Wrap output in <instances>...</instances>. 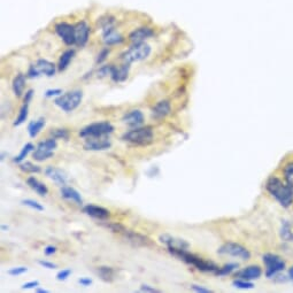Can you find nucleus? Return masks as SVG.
I'll return each mask as SVG.
<instances>
[{
  "label": "nucleus",
  "mask_w": 293,
  "mask_h": 293,
  "mask_svg": "<svg viewBox=\"0 0 293 293\" xmlns=\"http://www.w3.org/2000/svg\"><path fill=\"white\" fill-rule=\"evenodd\" d=\"M265 189L276 201L285 208H288L293 202V192L286 182H283L281 178L272 176L265 183Z\"/></svg>",
  "instance_id": "obj_1"
},
{
  "label": "nucleus",
  "mask_w": 293,
  "mask_h": 293,
  "mask_svg": "<svg viewBox=\"0 0 293 293\" xmlns=\"http://www.w3.org/2000/svg\"><path fill=\"white\" fill-rule=\"evenodd\" d=\"M170 252L171 255L178 258L179 260L184 261L185 263H188L190 265H193L195 269H198L200 271H205V272H215L219 267L215 263H213L212 261H207L203 260V259L196 257V255L190 253L186 250H174V248H170L168 250Z\"/></svg>",
  "instance_id": "obj_2"
},
{
  "label": "nucleus",
  "mask_w": 293,
  "mask_h": 293,
  "mask_svg": "<svg viewBox=\"0 0 293 293\" xmlns=\"http://www.w3.org/2000/svg\"><path fill=\"white\" fill-rule=\"evenodd\" d=\"M153 130L150 127L145 128H134V129L128 131L122 136V139L128 143L139 146H147L153 141Z\"/></svg>",
  "instance_id": "obj_3"
},
{
  "label": "nucleus",
  "mask_w": 293,
  "mask_h": 293,
  "mask_svg": "<svg viewBox=\"0 0 293 293\" xmlns=\"http://www.w3.org/2000/svg\"><path fill=\"white\" fill-rule=\"evenodd\" d=\"M83 99V92L79 90H72V91L62 93L55 98L54 103L64 112H72L81 105Z\"/></svg>",
  "instance_id": "obj_4"
},
{
  "label": "nucleus",
  "mask_w": 293,
  "mask_h": 293,
  "mask_svg": "<svg viewBox=\"0 0 293 293\" xmlns=\"http://www.w3.org/2000/svg\"><path fill=\"white\" fill-rule=\"evenodd\" d=\"M150 54H151V46L144 41V43L133 44L132 46H131L129 50L122 55V59L124 64L131 65L132 62L145 60V59L150 57Z\"/></svg>",
  "instance_id": "obj_5"
},
{
  "label": "nucleus",
  "mask_w": 293,
  "mask_h": 293,
  "mask_svg": "<svg viewBox=\"0 0 293 293\" xmlns=\"http://www.w3.org/2000/svg\"><path fill=\"white\" fill-rule=\"evenodd\" d=\"M114 131V127L109 122H96L91 123L89 126L83 128L79 131V136L82 138L86 137H100V136H107L110 134Z\"/></svg>",
  "instance_id": "obj_6"
},
{
  "label": "nucleus",
  "mask_w": 293,
  "mask_h": 293,
  "mask_svg": "<svg viewBox=\"0 0 293 293\" xmlns=\"http://www.w3.org/2000/svg\"><path fill=\"white\" fill-rule=\"evenodd\" d=\"M262 260L265 265V276L268 278L275 277L285 269V261L279 255L267 253L262 257Z\"/></svg>",
  "instance_id": "obj_7"
},
{
  "label": "nucleus",
  "mask_w": 293,
  "mask_h": 293,
  "mask_svg": "<svg viewBox=\"0 0 293 293\" xmlns=\"http://www.w3.org/2000/svg\"><path fill=\"white\" fill-rule=\"evenodd\" d=\"M58 147V143L55 138H50V139L40 141L39 144L37 145L36 150H34L33 157L36 161H45L47 159L52 158L54 155L55 148Z\"/></svg>",
  "instance_id": "obj_8"
},
{
  "label": "nucleus",
  "mask_w": 293,
  "mask_h": 293,
  "mask_svg": "<svg viewBox=\"0 0 293 293\" xmlns=\"http://www.w3.org/2000/svg\"><path fill=\"white\" fill-rule=\"evenodd\" d=\"M217 253L221 255H230V257L239 258L241 260H248L251 258L250 251L247 250L246 247H244L243 245L232 243V241H229V243L223 244L219 250H217Z\"/></svg>",
  "instance_id": "obj_9"
},
{
  "label": "nucleus",
  "mask_w": 293,
  "mask_h": 293,
  "mask_svg": "<svg viewBox=\"0 0 293 293\" xmlns=\"http://www.w3.org/2000/svg\"><path fill=\"white\" fill-rule=\"evenodd\" d=\"M55 74V65L44 59L38 60L34 65H31L28 70V77L34 78L40 75H45L47 77H52Z\"/></svg>",
  "instance_id": "obj_10"
},
{
  "label": "nucleus",
  "mask_w": 293,
  "mask_h": 293,
  "mask_svg": "<svg viewBox=\"0 0 293 293\" xmlns=\"http://www.w3.org/2000/svg\"><path fill=\"white\" fill-rule=\"evenodd\" d=\"M84 139L85 141L83 146L88 151H105L112 146L109 134L100 137H86Z\"/></svg>",
  "instance_id": "obj_11"
},
{
  "label": "nucleus",
  "mask_w": 293,
  "mask_h": 293,
  "mask_svg": "<svg viewBox=\"0 0 293 293\" xmlns=\"http://www.w3.org/2000/svg\"><path fill=\"white\" fill-rule=\"evenodd\" d=\"M55 33H58V36L64 40L65 45H71L76 44V36H75V26H71V24L61 22L58 23L55 26Z\"/></svg>",
  "instance_id": "obj_12"
},
{
  "label": "nucleus",
  "mask_w": 293,
  "mask_h": 293,
  "mask_svg": "<svg viewBox=\"0 0 293 293\" xmlns=\"http://www.w3.org/2000/svg\"><path fill=\"white\" fill-rule=\"evenodd\" d=\"M159 240H160L162 244L167 245L168 250H170V248H174V250H188L190 246V244L186 240L167 233L161 234V236L159 237Z\"/></svg>",
  "instance_id": "obj_13"
},
{
  "label": "nucleus",
  "mask_w": 293,
  "mask_h": 293,
  "mask_svg": "<svg viewBox=\"0 0 293 293\" xmlns=\"http://www.w3.org/2000/svg\"><path fill=\"white\" fill-rule=\"evenodd\" d=\"M145 117L144 114L139 109H133L128 112L126 115L122 117V122L126 123L127 126L132 127V128H138L140 127L141 124L144 123Z\"/></svg>",
  "instance_id": "obj_14"
},
{
  "label": "nucleus",
  "mask_w": 293,
  "mask_h": 293,
  "mask_svg": "<svg viewBox=\"0 0 293 293\" xmlns=\"http://www.w3.org/2000/svg\"><path fill=\"white\" fill-rule=\"evenodd\" d=\"M75 36H76V45L78 46H85V44L88 43L89 36H90V28L86 22L82 21L78 22L75 26Z\"/></svg>",
  "instance_id": "obj_15"
},
{
  "label": "nucleus",
  "mask_w": 293,
  "mask_h": 293,
  "mask_svg": "<svg viewBox=\"0 0 293 293\" xmlns=\"http://www.w3.org/2000/svg\"><path fill=\"white\" fill-rule=\"evenodd\" d=\"M120 233H123L124 238H127L130 243L136 245V246H151L152 245V241L148 239L147 237L141 236V234H139V233H136V232H133V231L128 230V229H126V228H124V229L121 231Z\"/></svg>",
  "instance_id": "obj_16"
},
{
  "label": "nucleus",
  "mask_w": 293,
  "mask_h": 293,
  "mask_svg": "<svg viewBox=\"0 0 293 293\" xmlns=\"http://www.w3.org/2000/svg\"><path fill=\"white\" fill-rule=\"evenodd\" d=\"M83 212H84L86 215L93 217V219L99 220V221H103L109 217V210L103 208V207L100 206H96V205H86L83 208Z\"/></svg>",
  "instance_id": "obj_17"
},
{
  "label": "nucleus",
  "mask_w": 293,
  "mask_h": 293,
  "mask_svg": "<svg viewBox=\"0 0 293 293\" xmlns=\"http://www.w3.org/2000/svg\"><path fill=\"white\" fill-rule=\"evenodd\" d=\"M262 270L259 265H248V267L241 269L236 274L237 278L246 279V281H253V279L260 278Z\"/></svg>",
  "instance_id": "obj_18"
},
{
  "label": "nucleus",
  "mask_w": 293,
  "mask_h": 293,
  "mask_svg": "<svg viewBox=\"0 0 293 293\" xmlns=\"http://www.w3.org/2000/svg\"><path fill=\"white\" fill-rule=\"evenodd\" d=\"M153 34L154 33L151 28H147V27L138 28V29L133 30L132 33L129 34V39L131 40V43L139 44V43H144L147 38L152 37Z\"/></svg>",
  "instance_id": "obj_19"
},
{
  "label": "nucleus",
  "mask_w": 293,
  "mask_h": 293,
  "mask_svg": "<svg viewBox=\"0 0 293 293\" xmlns=\"http://www.w3.org/2000/svg\"><path fill=\"white\" fill-rule=\"evenodd\" d=\"M170 112H171V106L168 100H161V101L155 103L153 108H152V115L158 120L163 119V117L169 115Z\"/></svg>",
  "instance_id": "obj_20"
},
{
  "label": "nucleus",
  "mask_w": 293,
  "mask_h": 293,
  "mask_svg": "<svg viewBox=\"0 0 293 293\" xmlns=\"http://www.w3.org/2000/svg\"><path fill=\"white\" fill-rule=\"evenodd\" d=\"M45 175L47 176L51 181L57 183L59 185H65V182H67V176L61 169H58L55 167H47L45 169Z\"/></svg>",
  "instance_id": "obj_21"
},
{
  "label": "nucleus",
  "mask_w": 293,
  "mask_h": 293,
  "mask_svg": "<svg viewBox=\"0 0 293 293\" xmlns=\"http://www.w3.org/2000/svg\"><path fill=\"white\" fill-rule=\"evenodd\" d=\"M129 71H130L129 64H124L121 65V67H115V65H114L110 78H112L115 83H122L124 81H127L128 76H129Z\"/></svg>",
  "instance_id": "obj_22"
},
{
  "label": "nucleus",
  "mask_w": 293,
  "mask_h": 293,
  "mask_svg": "<svg viewBox=\"0 0 293 293\" xmlns=\"http://www.w3.org/2000/svg\"><path fill=\"white\" fill-rule=\"evenodd\" d=\"M61 196L67 200H71V201L76 202L77 205H83V199L81 195H79V192L74 188H71V186H62Z\"/></svg>",
  "instance_id": "obj_23"
},
{
  "label": "nucleus",
  "mask_w": 293,
  "mask_h": 293,
  "mask_svg": "<svg viewBox=\"0 0 293 293\" xmlns=\"http://www.w3.org/2000/svg\"><path fill=\"white\" fill-rule=\"evenodd\" d=\"M27 184L29 185L30 188L33 189V191L36 192L38 195H40V196H45V195H46L47 193H48V189H47V186L45 185V184H43V183H41V182L38 181L37 178L33 177V176H31V177H29V178L27 179Z\"/></svg>",
  "instance_id": "obj_24"
},
{
  "label": "nucleus",
  "mask_w": 293,
  "mask_h": 293,
  "mask_svg": "<svg viewBox=\"0 0 293 293\" xmlns=\"http://www.w3.org/2000/svg\"><path fill=\"white\" fill-rule=\"evenodd\" d=\"M44 127H45V119H44V117H40V119L30 122L29 126H28V132H29V136L31 138L37 137L38 133L40 132L41 129H43Z\"/></svg>",
  "instance_id": "obj_25"
},
{
  "label": "nucleus",
  "mask_w": 293,
  "mask_h": 293,
  "mask_svg": "<svg viewBox=\"0 0 293 293\" xmlns=\"http://www.w3.org/2000/svg\"><path fill=\"white\" fill-rule=\"evenodd\" d=\"M74 55H75V50H68L62 53V55L60 57V60H59V65H58L59 71H64L68 68V65H69V64H70V61L72 60V58H74Z\"/></svg>",
  "instance_id": "obj_26"
},
{
  "label": "nucleus",
  "mask_w": 293,
  "mask_h": 293,
  "mask_svg": "<svg viewBox=\"0 0 293 293\" xmlns=\"http://www.w3.org/2000/svg\"><path fill=\"white\" fill-rule=\"evenodd\" d=\"M12 86H13V91L15 93L16 97L22 96L24 86H26V77H24V75L22 74L16 75V77H14L13 79Z\"/></svg>",
  "instance_id": "obj_27"
},
{
  "label": "nucleus",
  "mask_w": 293,
  "mask_h": 293,
  "mask_svg": "<svg viewBox=\"0 0 293 293\" xmlns=\"http://www.w3.org/2000/svg\"><path fill=\"white\" fill-rule=\"evenodd\" d=\"M103 43L106 45H115L121 44L123 41V37L120 33H116L114 30H110L108 33H102Z\"/></svg>",
  "instance_id": "obj_28"
},
{
  "label": "nucleus",
  "mask_w": 293,
  "mask_h": 293,
  "mask_svg": "<svg viewBox=\"0 0 293 293\" xmlns=\"http://www.w3.org/2000/svg\"><path fill=\"white\" fill-rule=\"evenodd\" d=\"M97 274L99 275V277L105 282H112L114 279V271L113 268L110 267H99L97 269Z\"/></svg>",
  "instance_id": "obj_29"
},
{
  "label": "nucleus",
  "mask_w": 293,
  "mask_h": 293,
  "mask_svg": "<svg viewBox=\"0 0 293 293\" xmlns=\"http://www.w3.org/2000/svg\"><path fill=\"white\" fill-rule=\"evenodd\" d=\"M281 237L284 241H293V232L291 229V224L288 221H283L281 228Z\"/></svg>",
  "instance_id": "obj_30"
},
{
  "label": "nucleus",
  "mask_w": 293,
  "mask_h": 293,
  "mask_svg": "<svg viewBox=\"0 0 293 293\" xmlns=\"http://www.w3.org/2000/svg\"><path fill=\"white\" fill-rule=\"evenodd\" d=\"M283 172H284V179L286 184L290 186V189H291L293 192V161L285 164Z\"/></svg>",
  "instance_id": "obj_31"
},
{
  "label": "nucleus",
  "mask_w": 293,
  "mask_h": 293,
  "mask_svg": "<svg viewBox=\"0 0 293 293\" xmlns=\"http://www.w3.org/2000/svg\"><path fill=\"white\" fill-rule=\"evenodd\" d=\"M28 114H29V105L28 103H24V105L21 107L19 115H17L16 120L14 121V127H19L21 124H23L28 119Z\"/></svg>",
  "instance_id": "obj_32"
},
{
  "label": "nucleus",
  "mask_w": 293,
  "mask_h": 293,
  "mask_svg": "<svg viewBox=\"0 0 293 293\" xmlns=\"http://www.w3.org/2000/svg\"><path fill=\"white\" fill-rule=\"evenodd\" d=\"M20 169L24 172H28V174H38V172L41 171V169L39 165L33 164V162L26 161V162H21L20 163Z\"/></svg>",
  "instance_id": "obj_33"
},
{
  "label": "nucleus",
  "mask_w": 293,
  "mask_h": 293,
  "mask_svg": "<svg viewBox=\"0 0 293 293\" xmlns=\"http://www.w3.org/2000/svg\"><path fill=\"white\" fill-rule=\"evenodd\" d=\"M33 150H34V146L33 144H31V143L26 144L23 146L22 150H21L20 154L17 155V157L14 158V162H15V163H21V162H23L24 159L28 157V154H29Z\"/></svg>",
  "instance_id": "obj_34"
},
{
  "label": "nucleus",
  "mask_w": 293,
  "mask_h": 293,
  "mask_svg": "<svg viewBox=\"0 0 293 293\" xmlns=\"http://www.w3.org/2000/svg\"><path fill=\"white\" fill-rule=\"evenodd\" d=\"M238 269V263H228L226 265H223L222 268H219L217 270L214 272V274L217 276H227L230 275L231 272Z\"/></svg>",
  "instance_id": "obj_35"
},
{
  "label": "nucleus",
  "mask_w": 293,
  "mask_h": 293,
  "mask_svg": "<svg viewBox=\"0 0 293 293\" xmlns=\"http://www.w3.org/2000/svg\"><path fill=\"white\" fill-rule=\"evenodd\" d=\"M232 285L234 288L238 289H253L254 284L251 281H246V279H241V278H237L236 281H233Z\"/></svg>",
  "instance_id": "obj_36"
},
{
  "label": "nucleus",
  "mask_w": 293,
  "mask_h": 293,
  "mask_svg": "<svg viewBox=\"0 0 293 293\" xmlns=\"http://www.w3.org/2000/svg\"><path fill=\"white\" fill-rule=\"evenodd\" d=\"M51 136L55 138V139H65L67 140L69 138V132L65 129H54L51 131Z\"/></svg>",
  "instance_id": "obj_37"
},
{
  "label": "nucleus",
  "mask_w": 293,
  "mask_h": 293,
  "mask_svg": "<svg viewBox=\"0 0 293 293\" xmlns=\"http://www.w3.org/2000/svg\"><path fill=\"white\" fill-rule=\"evenodd\" d=\"M22 205L30 207V208H33L34 210H38V212H43V210H44V207L41 206L39 202L36 201V200H33V199H24V200H22Z\"/></svg>",
  "instance_id": "obj_38"
},
{
  "label": "nucleus",
  "mask_w": 293,
  "mask_h": 293,
  "mask_svg": "<svg viewBox=\"0 0 293 293\" xmlns=\"http://www.w3.org/2000/svg\"><path fill=\"white\" fill-rule=\"evenodd\" d=\"M114 65H102L101 68L97 71V77L98 78H102L106 77V76H110L112 75Z\"/></svg>",
  "instance_id": "obj_39"
},
{
  "label": "nucleus",
  "mask_w": 293,
  "mask_h": 293,
  "mask_svg": "<svg viewBox=\"0 0 293 293\" xmlns=\"http://www.w3.org/2000/svg\"><path fill=\"white\" fill-rule=\"evenodd\" d=\"M27 271H28L27 267H14V268H10L9 270L7 271V274L10 276H20V275L26 274Z\"/></svg>",
  "instance_id": "obj_40"
},
{
  "label": "nucleus",
  "mask_w": 293,
  "mask_h": 293,
  "mask_svg": "<svg viewBox=\"0 0 293 293\" xmlns=\"http://www.w3.org/2000/svg\"><path fill=\"white\" fill-rule=\"evenodd\" d=\"M71 275V270L70 269H62L57 274V279L58 281H65L69 276Z\"/></svg>",
  "instance_id": "obj_41"
},
{
  "label": "nucleus",
  "mask_w": 293,
  "mask_h": 293,
  "mask_svg": "<svg viewBox=\"0 0 293 293\" xmlns=\"http://www.w3.org/2000/svg\"><path fill=\"white\" fill-rule=\"evenodd\" d=\"M62 90L61 89H50L47 90L46 92L44 93V96L46 97V98H53V97H59L62 95Z\"/></svg>",
  "instance_id": "obj_42"
},
{
  "label": "nucleus",
  "mask_w": 293,
  "mask_h": 293,
  "mask_svg": "<svg viewBox=\"0 0 293 293\" xmlns=\"http://www.w3.org/2000/svg\"><path fill=\"white\" fill-rule=\"evenodd\" d=\"M108 54H109L108 48H103V50H101V52L98 54V58H97V64H102V62L107 59V57H108Z\"/></svg>",
  "instance_id": "obj_43"
},
{
  "label": "nucleus",
  "mask_w": 293,
  "mask_h": 293,
  "mask_svg": "<svg viewBox=\"0 0 293 293\" xmlns=\"http://www.w3.org/2000/svg\"><path fill=\"white\" fill-rule=\"evenodd\" d=\"M140 291L141 292H152V293H159V292H161L160 290L155 289V288H153V286L147 285V284H143V285H141L140 286Z\"/></svg>",
  "instance_id": "obj_44"
},
{
  "label": "nucleus",
  "mask_w": 293,
  "mask_h": 293,
  "mask_svg": "<svg viewBox=\"0 0 293 293\" xmlns=\"http://www.w3.org/2000/svg\"><path fill=\"white\" fill-rule=\"evenodd\" d=\"M38 264L41 265V267L46 268V269H55L58 267V265L55 263H53V262L45 261V260H39V261H38Z\"/></svg>",
  "instance_id": "obj_45"
},
{
  "label": "nucleus",
  "mask_w": 293,
  "mask_h": 293,
  "mask_svg": "<svg viewBox=\"0 0 293 293\" xmlns=\"http://www.w3.org/2000/svg\"><path fill=\"white\" fill-rule=\"evenodd\" d=\"M191 289L193 290V291L199 292V293H210V292H212V291H210V290L203 288V286L196 285V284H192L191 285Z\"/></svg>",
  "instance_id": "obj_46"
},
{
  "label": "nucleus",
  "mask_w": 293,
  "mask_h": 293,
  "mask_svg": "<svg viewBox=\"0 0 293 293\" xmlns=\"http://www.w3.org/2000/svg\"><path fill=\"white\" fill-rule=\"evenodd\" d=\"M38 286H39V282H38V281H31V282L24 283V284L22 285V289L23 290L34 289V288H38Z\"/></svg>",
  "instance_id": "obj_47"
},
{
  "label": "nucleus",
  "mask_w": 293,
  "mask_h": 293,
  "mask_svg": "<svg viewBox=\"0 0 293 293\" xmlns=\"http://www.w3.org/2000/svg\"><path fill=\"white\" fill-rule=\"evenodd\" d=\"M33 93H34V91L33 89H30V90H28V91L26 92V96H24V103H28V105H29L30 103V101H31V99H33Z\"/></svg>",
  "instance_id": "obj_48"
},
{
  "label": "nucleus",
  "mask_w": 293,
  "mask_h": 293,
  "mask_svg": "<svg viewBox=\"0 0 293 293\" xmlns=\"http://www.w3.org/2000/svg\"><path fill=\"white\" fill-rule=\"evenodd\" d=\"M55 252H57V247L53 246V245H48V246L45 247V250H44V253H45V255H47V257L53 255Z\"/></svg>",
  "instance_id": "obj_49"
},
{
  "label": "nucleus",
  "mask_w": 293,
  "mask_h": 293,
  "mask_svg": "<svg viewBox=\"0 0 293 293\" xmlns=\"http://www.w3.org/2000/svg\"><path fill=\"white\" fill-rule=\"evenodd\" d=\"M78 283L82 286H90L92 284V279L89 278V277H82V278L78 279Z\"/></svg>",
  "instance_id": "obj_50"
},
{
  "label": "nucleus",
  "mask_w": 293,
  "mask_h": 293,
  "mask_svg": "<svg viewBox=\"0 0 293 293\" xmlns=\"http://www.w3.org/2000/svg\"><path fill=\"white\" fill-rule=\"evenodd\" d=\"M36 292H37V293H48V290H46V289H41V288H37Z\"/></svg>",
  "instance_id": "obj_51"
},
{
  "label": "nucleus",
  "mask_w": 293,
  "mask_h": 293,
  "mask_svg": "<svg viewBox=\"0 0 293 293\" xmlns=\"http://www.w3.org/2000/svg\"><path fill=\"white\" fill-rule=\"evenodd\" d=\"M289 277H290V279H292L293 281V265L289 269Z\"/></svg>",
  "instance_id": "obj_52"
},
{
  "label": "nucleus",
  "mask_w": 293,
  "mask_h": 293,
  "mask_svg": "<svg viewBox=\"0 0 293 293\" xmlns=\"http://www.w3.org/2000/svg\"><path fill=\"white\" fill-rule=\"evenodd\" d=\"M1 230H2V231L8 230V226H5V224H2V226H1Z\"/></svg>",
  "instance_id": "obj_53"
},
{
  "label": "nucleus",
  "mask_w": 293,
  "mask_h": 293,
  "mask_svg": "<svg viewBox=\"0 0 293 293\" xmlns=\"http://www.w3.org/2000/svg\"><path fill=\"white\" fill-rule=\"evenodd\" d=\"M3 159H5V153H1V158H0V160L3 161Z\"/></svg>",
  "instance_id": "obj_54"
}]
</instances>
